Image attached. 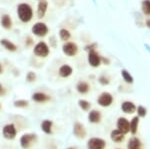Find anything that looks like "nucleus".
<instances>
[{
	"label": "nucleus",
	"mask_w": 150,
	"mask_h": 149,
	"mask_svg": "<svg viewBox=\"0 0 150 149\" xmlns=\"http://www.w3.org/2000/svg\"><path fill=\"white\" fill-rule=\"evenodd\" d=\"M52 126H53V122L51 120H44L41 123V129L44 133L46 134H52Z\"/></svg>",
	"instance_id": "nucleus-21"
},
{
	"label": "nucleus",
	"mask_w": 150,
	"mask_h": 149,
	"mask_svg": "<svg viewBox=\"0 0 150 149\" xmlns=\"http://www.w3.org/2000/svg\"><path fill=\"white\" fill-rule=\"evenodd\" d=\"M98 81H99V83L102 84V85H107V84H109V78L105 75H101L100 77L98 78Z\"/></svg>",
	"instance_id": "nucleus-30"
},
{
	"label": "nucleus",
	"mask_w": 150,
	"mask_h": 149,
	"mask_svg": "<svg viewBox=\"0 0 150 149\" xmlns=\"http://www.w3.org/2000/svg\"><path fill=\"white\" fill-rule=\"evenodd\" d=\"M96 46L95 43H93V44H90V45H87V46L85 47V49L87 50V51H90V50H95L94 49V47Z\"/></svg>",
	"instance_id": "nucleus-32"
},
{
	"label": "nucleus",
	"mask_w": 150,
	"mask_h": 149,
	"mask_svg": "<svg viewBox=\"0 0 150 149\" xmlns=\"http://www.w3.org/2000/svg\"><path fill=\"white\" fill-rule=\"evenodd\" d=\"M73 133L77 138H84L86 136V130L83 124L76 122L73 126Z\"/></svg>",
	"instance_id": "nucleus-12"
},
{
	"label": "nucleus",
	"mask_w": 150,
	"mask_h": 149,
	"mask_svg": "<svg viewBox=\"0 0 150 149\" xmlns=\"http://www.w3.org/2000/svg\"><path fill=\"white\" fill-rule=\"evenodd\" d=\"M121 109L124 113L131 114L136 110V106H135L134 103L131 101H124L121 105Z\"/></svg>",
	"instance_id": "nucleus-17"
},
{
	"label": "nucleus",
	"mask_w": 150,
	"mask_h": 149,
	"mask_svg": "<svg viewBox=\"0 0 150 149\" xmlns=\"http://www.w3.org/2000/svg\"><path fill=\"white\" fill-rule=\"evenodd\" d=\"M106 146V142L101 138H91L87 142L88 149H104Z\"/></svg>",
	"instance_id": "nucleus-8"
},
{
	"label": "nucleus",
	"mask_w": 150,
	"mask_h": 149,
	"mask_svg": "<svg viewBox=\"0 0 150 149\" xmlns=\"http://www.w3.org/2000/svg\"><path fill=\"white\" fill-rule=\"evenodd\" d=\"M142 11L146 15L150 14V0H144L142 2Z\"/></svg>",
	"instance_id": "nucleus-28"
},
{
	"label": "nucleus",
	"mask_w": 150,
	"mask_h": 149,
	"mask_svg": "<svg viewBox=\"0 0 150 149\" xmlns=\"http://www.w3.org/2000/svg\"><path fill=\"white\" fill-rule=\"evenodd\" d=\"M2 133H3L4 138L8 139V140H12L17 135V129H16V127L13 123H9L3 127Z\"/></svg>",
	"instance_id": "nucleus-6"
},
{
	"label": "nucleus",
	"mask_w": 150,
	"mask_h": 149,
	"mask_svg": "<svg viewBox=\"0 0 150 149\" xmlns=\"http://www.w3.org/2000/svg\"><path fill=\"white\" fill-rule=\"evenodd\" d=\"M31 31H32V33L35 36L42 38V37H45V36L48 34L49 28H48V26L44 22H36L34 25L32 26V28H31Z\"/></svg>",
	"instance_id": "nucleus-4"
},
{
	"label": "nucleus",
	"mask_w": 150,
	"mask_h": 149,
	"mask_svg": "<svg viewBox=\"0 0 150 149\" xmlns=\"http://www.w3.org/2000/svg\"><path fill=\"white\" fill-rule=\"evenodd\" d=\"M29 104V102L25 99H19V100H15L14 101V106L18 107V108H25L27 107Z\"/></svg>",
	"instance_id": "nucleus-27"
},
{
	"label": "nucleus",
	"mask_w": 150,
	"mask_h": 149,
	"mask_svg": "<svg viewBox=\"0 0 150 149\" xmlns=\"http://www.w3.org/2000/svg\"><path fill=\"white\" fill-rule=\"evenodd\" d=\"M97 102H98V104L102 107L110 106L113 102V96L111 95L109 92H103L99 95Z\"/></svg>",
	"instance_id": "nucleus-7"
},
{
	"label": "nucleus",
	"mask_w": 150,
	"mask_h": 149,
	"mask_svg": "<svg viewBox=\"0 0 150 149\" xmlns=\"http://www.w3.org/2000/svg\"><path fill=\"white\" fill-rule=\"evenodd\" d=\"M146 26L150 28V19H148V20L146 21Z\"/></svg>",
	"instance_id": "nucleus-35"
},
{
	"label": "nucleus",
	"mask_w": 150,
	"mask_h": 149,
	"mask_svg": "<svg viewBox=\"0 0 150 149\" xmlns=\"http://www.w3.org/2000/svg\"><path fill=\"white\" fill-rule=\"evenodd\" d=\"M17 16L20 19L21 22L23 23H28L31 21V19L33 18V9L31 5H29L28 3L22 2L19 3L17 5Z\"/></svg>",
	"instance_id": "nucleus-1"
},
{
	"label": "nucleus",
	"mask_w": 150,
	"mask_h": 149,
	"mask_svg": "<svg viewBox=\"0 0 150 149\" xmlns=\"http://www.w3.org/2000/svg\"><path fill=\"white\" fill-rule=\"evenodd\" d=\"M129 124H130V132L132 134H136L137 129H138V124H139V117L138 116L133 117L131 121L129 122Z\"/></svg>",
	"instance_id": "nucleus-23"
},
{
	"label": "nucleus",
	"mask_w": 150,
	"mask_h": 149,
	"mask_svg": "<svg viewBox=\"0 0 150 149\" xmlns=\"http://www.w3.org/2000/svg\"><path fill=\"white\" fill-rule=\"evenodd\" d=\"M50 99H51V97L44 92H35L32 94V100L38 103L47 102V101H49Z\"/></svg>",
	"instance_id": "nucleus-13"
},
{
	"label": "nucleus",
	"mask_w": 150,
	"mask_h": 149,
	"mask_svg": "<svg viewBox=\"0 0 150 149\" xmlns=\"http://www.w3.org/2000/svg\"><path fill=\"white\" fill-rule=\"evenodd\" d=\"M27 41H28V43H26V45L28 46V45H30L31 43H32V39H31L30 37H27Z\"/></svg>",
	"instance_id": "nucleus-33"
},
{
	"label": "nucleus",
	"mask_w": 150,
	"mask_h": 149,
	"mask_svg": "<svg viewBox=\"0 0 150 149\" xmlns=\"http://www.w3.org/2000/svg\"><path fill=\"white\" fill-rule=\"evenodd\" d=\"M0 24L1 26L6 30H9L12 28V19L10 17V15L8 14H3L0 18Z\"/></svg>",
	"instance_id": "nucleus-16"
},
{
	"label": "nucleus",
	"mask_w": 150,
	"mask_h": 149,
	"mask_svg": "<svg viewBox=\"0 0 150 149\" xmlns=\"http://www.w3.org/2000/svg\"><path fill=\"white\" fill-rule=\"evenodd\" d=\"M71 37V34H70L69 30H67L66 28H61L59 30V38L60 40H62L63 42H66L68 41Z\"/></svg>",
	"instance_id": "nucleus-24"
},
{
	"label": "nucleus",
	"mask_w": 150,
	"mask_h": 149,
	"mask_svg": "<svg viewBox=\"0 0 150 149\" xmlns=\"http://www.w3.org/2000/svg\"><path fill=\"white\" fill-rule=\"evenodd\" d=\"M76 90L78 91L80 94H86V93H88L89 90H90V86H89V84L85 82V81H79L76 85Z\"/></svg>",
	"instance_id": "nucleus-19"
},
{
	"label": "nucleus",
	"mask_w": 150,
	"mask_h": 149,
	"mask_svg": "<svg viewBox=\"0 0 150 149\" xmlns=\"http://www.w3.org/2000/svg\"><path fill=\"white\" fill-rule=\"evenodd\" d=\"M72 73H73V69H72V67L68 65V64H64V65L60 66L59 70H58V74H59V76L62 78L69 77Z\"/></svg>",
	"instance_id": "nucleus-14"
},
{
	"label": "nucleus",
	"mask_w": 150,
	"mask_h": 149,
	"mask_svg": "<svg viewBox=\"0 0 150 149\" xmlns=\"http://www.w3.org/2000/svg\"><path fill=\"white\" fill-rule=\"evenodd\" d=\"M47 8H48L47 0H39L37 5V17L39 19L44 17L47 12Z\"/></svg>",
	"instance_id": "nucleus-11"
},
{
	"label": "nucleus",
	"mask_w": 150,
	"mask_h": 149,
	"mask_svg": "<svg viewBox=\"0 0 150 149\" xmlns=\"http://www.w3.org/2000/svg\"><path fill=\"white\" fill-rule=\"evenodd\" d=\"M78 105H79V107H80L82 110H84V111H88V110L90 109V107H91L90 102H88L87 100H84V99L79 100Z\"/></svg>",
	"instance_id": "nucleus-26"
},
{
	"label": "nucleus",
	"mask_w": 150,
	"mask_h": 149,
	"mask_svg": "<svg viewBox=\"0 0 150 149\" xmlns=\"http://www.w3.org/2000/svg\"><path fill=\"white\" fill-rule=\"evenodd\" d=\"M117 128H118V130L123 132L124 134L128 133V132L130 131L129 121H128L126 118H124V117H120V118L117 120Z\"/></svg>",
	"instance_id": "nucleus-10"
},
{
	"label": "nucleus",
	"mask_w": 150,
	"mask_h": 149,
	"mask_svg": "<svg viewBox=\"0 0 150 149\" xmlns=\"http://www.w3.org/2000/svg\"><path fill=\"white\" fill-rule=\"evenodd\" d=\"M68 149H76V148H73V147H72V148H68Z\"/></svg>",
	"instance_id": "nucleus-37"
},
{
	"label": "nucleus",
	"mask_w": 150,
	"mask_h": 149,
	"mask_svg": "<svg viewBox=\"0 0 150 149\" xmlns=\"http://www.w3.org/2000/svg\"><path fill=\"white\" fill-rule=\"evenodd\" d=\"M88 62L90 66L98 67L101 64V56L95 50H90L88 52Z\"/></svg>",
	"instance_id": "nucleus-9"
},
{
	"label": "nucleus",
	"mask_w": 150,
	"mask_h": 149,
	"mask_svg": "<svg viewBox=\"0 0 150 149\" xmlns=\"http://www.w3.org/2000/svg\"><path fill=\"white\" fill-rule=\"evenodd\" d=\"M121 75H122V78L124 79L125 82L133 83V77L130 75V73L126 70V69H122V70H121Z\"/></svg>",
	"instance_id": "nucleus-25"
},
{
	"label": "nucleus",
	"mask_w": 150,
	"mask_h": 149,
	"mask_svg": "<svg viewBox=\"0 0 150 149\" xmlns=\"http://www.w3.org/2000/svg\"><path fill=\"white\" fill-rule=\"evenodd\" d=\"M0 94H3V87H2L1 83H0Z\"/></svg>",
	"instance_id": "nucleus-34"
},
{
	"label": "nucleus",
	"mask_w": 150,
	"mask_h": 149,
	"mask_svg": "<svg viewBox=\"0 0 150 149\" xmlns=\"http://www.w3.org/2000/svg\"><path fill=\"white\" fill-rule=\"evenodd\" d=\"M33 53L37 57H41V58H45L47 57L50 53L49 46L47 45L46 42L44 41H39L36 43L34 48H33Z\"/></svg>",
	"instance_id": "nucleus-2"
},
{
	"label": "nucleus",
	"mask_w": 150,
	"mask_h": 149,
	"mask_svg": "<svg viewBox=\"0 0 150 149\" xmlns=\"http://www.w3.org/2000/svg\"><path fill=\"white\" fill-rule=\"evenodd\" d=\"M137 113H138V116L144 117L147 113L146 108H144L143 106H138V108H137Z\"/></svg>",
	"instance_id": "nucleus-31"
},
{
	"label": "nucleus",
	"mask_w": 150,
	"mask_h": 149,
	"mask_svg": "<svg viewBox=\"0 0 150 149\" xmlns=\"http://www.w3.org/2000/svg\"><path fill=\"white\" fill-rule=\"evenodd\" d=\"M88 120L91 123H99L101 120V114L97 110H91L88 114Z\"/></svg>",
	"instance_id": "nucleus-20"
},
{
	"label": "nucleus",
	"mask_w": 150,
	"mask_h": 149,
	"mask_svg": "<svg viewBox=\"0 0 150 149\" xmlns=\"http://www.w3.org/2000/svg\"><path fill=\"white\" fill-rule=\"evenodd\" d=\"M110 138H111V140L114 141V142L120 143L125 139V134L120 130H118V129H115V130H113L112 132H111Z\"/></svg>",
	"instance_id": "nucleus-15"
},
{
	"label": "nucleus",
	"mask_w": 150,
	"mask_h": 149,
	"mask_svg": "<svg viewBox=\"0 0 150 149\" xmlns=\"http://www.w3.org/2000/svg\"><path fill=\"white\" fill-rule=\"evenodd\" d=\"M0 44L2 45L7 51H10V52H15L16 50H17V46H16L15 44H14L13 42L10 41V40L8 39H1L0 40Z\"/></svg>",
	"instance_id": "nucleus-18"
},
{
	"label": "nucleus",
	"mask_w": 150,
	"mask_h": 149,
	"mask_svg": "<svg viewBox=\"0 0 150 149\" xmlns=\"http://www.w3.org/2000/svg\"><path fill=\"white\" fill-rule=\"evenodd\" d=\"M36 78H37V76H36L35 72L33 71H29L27 74H26V80L28 81V82H34L36 80Z\"/></svg>",
	"instance_id": "nucleus-29"
},
{
	"label": "nucleus",
	"mask_w": 150,
	"mask_h": 149,
	"mask_svg": "<svg viewBox=\"0 0 150 149\" xmlns=\"http://www.w3.org/2000/svg\"><path fill=\"white\" fill-rule=\"evenodd\" d=\"M37 141V135L34 133H25L20 138V145L23 149H29Z\"/></svg>",
	"instance_id": "nucleus-3"
},
{
	"label": "nucleus",
	"mask_w": 150,
	"mask_h": 149,
	"mask_svg": "<svg viewBox=\"0 0 150 149\" xmlns=\"http://www.w3.org/2000/svg\"><path fill=\"white\" fill-rule=\"evenodd\" d=\"M3 72V67H2V65H1V63H0V74Z\"/></svg>",
	"instance_id": "nucleus-36"
},
{
	"label": "nucleus",
	"mask_w": 150,
	"mask_h": 149,
	"mask_svg": "<svg viewBox=\"0 0 150 149\" xmlns=\"http://www.w3.org/2000/svg\"><path fill=\"white\" fill-rule=\"evenodd\" d=\"M127 149H142L141 141L136 137L131 138L129 140V142H128Z\"/></svg>",
	"instance_id": "nucleus-22"
},
{
	"label": "nucleus",
	"mask_w": 150,
	"mask_h": 149,
	"mask_svg": "<svg viewBox=\"0 0 150 149\" xmlns=\"http://www.w3.org/2000/svg\"><path fill=\"white\" fill-rule=\"evenodd\" d=\"M62 51H63V53L66 55V56H69V57L75 56V55L77 54V52H78V46H77V44L74 42L66 41L63 44V46H62Z\"/></svg>",
	"instance_id": "nucleus-5"
}]
</instances>
